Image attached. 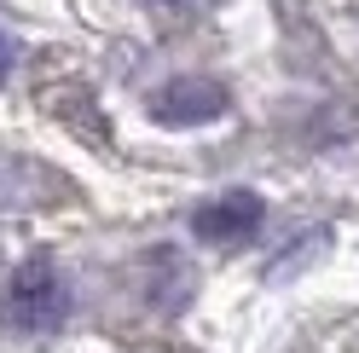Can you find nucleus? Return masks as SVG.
Masks as SVG:
<instances>
[{"label": "nucleus", "instance_id": "f257e3e1", "mask_svg": "<svg viewBox=\"0 0 359 353\" xmlns=\"http://www.w3.org/2000/svg\"><path fill=\"white\" fill-rule=\"evenodd\" d=\"M70 313V290H64V278L47 255H29L24 267L12 272L6 296H0V319L12 330H24V336H47V330L64 324Z\"/></svg>", "mask_w": 359, "mask_h": 353}, {"label": "nucleus", "instance_id": "f03ea898", "mask_svg": "<svg viewBox=\"0 0 359 353\" xmlns=\"http://www.w3.org/2000/svg\"><path fill=\"white\" fill-rule=\"evenodd\" d=\"M226 110H232V93L203 76H180L151 93V122H163V127H197V122L226 116Z\"/></svg>", "mask_w": 359, "mask_h": 353}, {"label": "nucleus", "instance_id": "7ed1b4c3", "mask_svg": "<svg viewBox=\"0 0 359 353\" xmlns=\"http://www.w3.org/2000/svg\"><path fill=\"white\" fill-rule=\"evenodd\" d=\"M261 220H266L261 191H226V197H215V203H203L191 214V232L203 244H243V237L261 232Z\"/></svg>", "mask_w": 359, "mask_h": 353}, {"label": "nucleus", "instance_id": "20e7f679", "mask_svg": "<svg viewBox=\"0 0 359 353\" xmlns=\"http://www.w3.org/2000/svg\"><path fill=\"white\" fill-rule=\"evenodd\" d=\"M12 76V41H6V29H0V81Z\"/></svg>", "mask_w": 359, "mask_h": 353}, {"label": "nucleus", "instance_id": "39448f33", "mask_svg": "<svg viewBox=\"0 0 359 353\" xmlns=\"http://www.w3.org/2000/svg\"><path fill=\"white\" fill-rule=\"evenodd\" d=\"M151 6H180V0H151Z\"/></svg>", "mask_w": 359, "mask_h": 353}]
</instances>
